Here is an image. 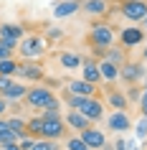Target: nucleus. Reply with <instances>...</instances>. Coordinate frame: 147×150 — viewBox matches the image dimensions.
<instances>
[{"label":"nucleus","instance_id":"nucleus-14","mask_svg":"<svg viewBox=\"0 0 147 150\" xmlns=\"http://www.w3.org/2000/svg\"><path fill=\"white\" fill-rule=\"evenodd\" d=\"M119 41H122V46L124 48H132V46H137V43H142L145 41V33L139 31V28H124L122 33H119Z\"/></svg>","mask_w":147,"mask_h":150},{"label":"nucleus","instance_id":"nucleus-23","mask_svg":"<svg viewBox=\"0 0 147 150\" xmlns=\"http://www.w3.org/2000/svg\"><path fill=\"white\" fill-rule=\"evenodd\" d=\"M58 61H61V66H66V69H81V56H76V54H66V51H63V54L58 56Z\"/></svg>","mask_w":147,"mask_h":150},{"label":"nucleus","instance_id":"nucleus-7","mask_svg":"<svg viewBox=\"0 0 147 150\" xmlns=\"http://www.w3.org/2000/svg\"><path fill=\"white\" fill-rule=\"evenodd\" d=\"M79 137L89 145V150H99V148L107 145V137H104V132H101L99 127H86V130H81Z\"/></svg>","mask_w":147,"mask_h":150},{"label":"nucleus","instance_id":"nucleus-38","mask_svg":"<svg viewBox=\"0 0 147 150\" xmlns=\"http://www.w3.org/2000/svg\"><path fill=\"white\" fill-rule=\"evenodd\" d=\"M145 25H147V18H145Z\"/></svg>","mask_w":147,"mask_h":150},{"label":"nucleus","instance_id":"nucleus-1","mask_svg":"<svg viewBox=\"0 0 147 150\" xmlns=\"http://www.w3.org/2000/svg\"><path fill=\"white\" fill-rule=\"evenodd\" d=\"M69 107H71V110H79L81 115H86L91 122H96V120L104 117V104H101V99H96L94 94H91V97L71 94V97H69Z\"/></svg>","mask_w":147,"mask_h":150},{"label":"nucleus","instance_id":"nucleus-26","mask_svg":"<svg viewBox=\"0 0 147 150\" xmlns=\"http://www.w3.org/2000/svg\"><path fill=\"white\" fill-rule=\"evenodd\" d=\"M66 148L69 150H89V145H86L81 137H69V140H66Z\"/></svg>","mask_w":147,"mask_h":150},{"label":"nucleus","instance_id":"nucleus-25","mask_svg":"<svg viewBox=\"0 0 147 150\" xmlns=\"http://www.w3.org/2000/svg\"><path fill=\"white\" fill-rule=\"evenodd\" d=\"M18 71V61H13V59H3L0 61V74L3 76H13Z\"/></svg>","mask_w":147,"mask_h":150},{"label":"nucleus","instance_id":"nucleus-8","mask_svg":"<svg viewBox=\"0 0 147 150\" xmlns=\"http://www.w3.org/2000/svg\"><path fill=\"white\" fill-rule=\"evenodd\" d=\"M119 76H122L124 81L134 84V81H139L142 76H145V66L137 64V61H124L122 66H119Z\"/></svg>","mask_w":147,"mask_h":150},{"label":"nucleus","instance_id":"nucleus-6","mask_svg":"<svg viewBox=\"0 0 147 150\" xmlns=\"http://www.w3.org/2000/svg\"><path fill=\"white\" fill-rule=\"evenodd\" d=\"M15 74L25 81H41L43 79V66L41 64H33V61H23V64H18Z\"/></svg>","mask_w":147,"mask_h":150},{"label":"nucleus","instance_id":"nucleus-30","mask_svg":"<svg viewBox=\"0 0 147 150\" xmlns=\"http://www.w3.org/2000/svg\"><path fill=\"white\" fill-rule=\"evenodd\" d=\"M41 117H43V120H56V117H61V110H48V107H46Z\"/></svg>","mask_w":147,"mask_h":150},{"label":"nucleus","instance_id":"nucleus-24","mask_svg":"<svg viewBox=\"0 0 147 150\" xmlns=\"http://www.w3.org/2000/svg\"><path fill=\"white\" fill-rule=\"evenodd\" d=\"M104 59H107V61H112V64H117V66H122V64L127 61V59H124V51H122V48H117V46H109Z\"/></svg>","mask_w":147,"mask_h":150},{"label":"nucleus","instance_id":"nucleus-19","mask_svg":"<svg viewBox=\"0 0 147 150\" xmlns=\"http://www.w3.org/2000/svg\"><path fill=\"white\" fill-rule=\"evenodd\" d=\"M28 94V89L23 87V84H18V81H13V84H10L8 87V92H5V99H8V102H18V99H23V97Z\"/></svg>","mask_w":147,"mask_h":150},{"label":"nucleus","instance_id":"nucleus-5","mask_svg":"<svg viewBox=\"0 0 147 150\" xmlns=\"http://www.w3.org/2000/svg\"><path fill=\"white\" fill-rule=\"evenodd\" d=\"M23 38V28L20 25H13V23H3L0 25V41L10 48H18V41Z\"/></svg>","mask_w":147,"mask_h":150},{"label":"nucleus","instance_id":"nucleus-2","mask_svg":"<svg viewBox=\"0 0 147 150\" xmlns=\"http://www.w3.org/2000/svg\"><path fill=\"white\" fill-rule=\"evenodd\" d=\"M89 43H91V48H109L114 43V31H112V25L96 23L91 28V33H89Z\"/></svg>","mask_w":147,"mask_h":150},{"label":"nucleus","instance_id":"nucleus-31","mask_svg":"<svg viewBox=\"0 0 147 150\" xmlns=\"http://www.w3.org/2000/svg\"><path fill=\"white\" fill-rule=\"evenodd\" d=\"M10 84H13V79H10V76H3V74H0V94H5Z\"/></svg>","mask_w":147,"mask_h":150},{"label":"nucleus","instance_id":"nucleus-4","mask_svg":"<svg viewBox=\"0 0 147 150\" xmlns=\"http://www.w3.org/2000/svg\"><path fill=\"white\" fill-rule=\"evenodd\" d=\"M51 99H53V92L48 87H33V89H28V94H25L28 107H36V110H43Z\"/></svg>","mask_w":147,"mask_h":150},{"label":"nucleus","instance_id":"nucleus-33","mask_svg":"<svg viewBox=\"0 0 147 150\" xmlns=\"http://www.w3.org/2000/svg\"><path fill=\"white\" fill-rule=\"evenodd\" d=\"M139 110H142V115L147 117V89L142 92V97H139Z\"/></svg>","mask_w":147,"mask_h":150},{"label":"nucleus","instance_id":"nucleus-16","mask_svg":"<svg viewBox=\"0 0 147 150\" xmlns=\"http://www.w3.org/2000/svg\"><path fill=\"white\" fill-rule=\"evenodd\" d=\"M76 10H81V0H58L56 8H53V16L66 18V16H74Z\"/></svg>","mask_w":147,"mask_h":150},{"label":"nucleus","instance_id":"nucleus-35","mask_svg":"<svg viewBox=\"0 0 147 150\" xmlns=\"http://www.w3.org/2000/svg\"><path fill=\"white\" fill-rule=\"evenodd\" d=\"M117 150H132V145L124 142V140H117Z\"/></svg>","mask_w":147,"mask_h":150},{"label":"nucleus","instance_id":"nucleus-15","mask_svg":"<svg viewBox=\"0 0 147 150\" xmlns=\"http://www.w3.org/2000/svg\"><path fill=\"white\" fill-rule=\"evenodd\" d=\"M66 125L81 132V130H86V127H91V120L86 117V115H81L79 110H69L66 112Z\"/></svg>","mask_w":147,"mask_h":150},{"label":"nucleus","instance_id":"nucleus-40","mask_svg":"<svg viewBox=\"0 0 147 150\" xmlns=\"http://www.w3.org/2000/svg\"><path fill=\"white\" fill-rule=\"evenodd\" d=\"M145 89H147V87H145Z\"/></svg>","mask_w":147,"mask_h":150},{"label":"nucleus","instance_id":"nucleus-28","mask_svg":"<svg viewBox=\"0 0 147 150\" xmlns=\"http://www.w3.org/2000/svg\"><path fill=\"white\" fill-rule=\"evenodd\" d=\"M20 150H33V145H36V140H33V135H28V137H20Z\"/></svg>","mask_w":147,"mask_h":150},{"label":"nucleus","instance_id":"nucleus-21","mask_svg":"<svg viewBox=\"0 0 147 150\" xmlns=\"http://www.w3.org/2000/svg\"><path fill=\"white\" fill-rule=\"evenodd\" d=\"M43 117H31L28 122H25V127H28V135H33V137H43Z\"/></svg>","mask_w":147,"mask_h":150},{"label":"nucleus","instance_id":"nucleus-10","mask_svg":"<svg viewBox=\"0 0 147 150\" xmlns=\"http://www.w3.org/2000/svg\"><path fill=\"white\" fill-rule=\"evenodd\" d=\"M20 54L25 56V59H33V56H41L43 51H46V46H43V38H38V36H28V38L20 43Z\"/></svg>","mask_w":147,"mask_h":150},{"label":"nucleus","instance_id":"nucleus-29","mask_svg":"<svg viewBox=\"0 0 147 150\" xmlns=\"http://www.w3.org/2000/svg\"><path fill=\"white\" fill-rule=\"evenodd\" d=\"M137 137H147V117L142 115V120H139L137 125Z\"/></svg>","mask_w":147,"mask_h":150},{"label":"nucleus","instance_id":"nucleus-12","mask_svg":"<svg viewBox=\"0 0 147 150\" xmlns=\"http://www.w3.org/2000/svg\"><path fill=\"white\" fill-rule=\"evenodd\" d=\"M81 79L91 81V84H99L101 79V71H99V64L91 61V59H86V61H81Z\"/></svg>","mask_w":147,"mask_h":150},{"label":"nucleus","instance_id":"nucleus-36","mask_svg":"<svg viewBox=\"0 0 147 150\" xmlns=\"http://www.w3.org/2000/svg\"><path fill=\"white\" fill-rule=\"evenodd\" d=\"M3 150H20V145H15V142H5Z\"/></svg>","mask_w":147,"mask_h":150},{"label":"nucleus","instance_id":"nucleus-34","mask_svg":"<svg viewBox=\"0 0 147 150\" xmlns=\"http://www.w3.org/2000/svg\"><path fill=\"white\" fill-rule=\"evenodd\" d=\"M8 107H10V102H8L3 94H0V115H5V110H8Z\"/></svg>","mask_w":147,"mask_h":150},{"label":"nucleus","instance_id":"nucleus-22","mask_svg":"<svg viewBox=\"0 0 147 150\" xmlns=\"http://www.w3.org/2000/svg\"><path fill=\"white\" fill-rule=\"evenodd\" d=\"M5 122H8V127L18 135V137H25V135H28V127H25L23 117H10V120H5Z\"/></svg>","mask_w":147,"mask_h":150},{"label":"nucleus","instance_id":"nucleus-18","mask_svg":"<svg viewBox=\"0 0 147 150\" xmlns=\"http://www.w3.org/2000/svg\"><path fill=\"white\" fill-rule=\"evenodd\" d=\"M99 71H101V79L104 81H117L119 79V66L112 64V61H107V59L99 61Z\"/></svg>","mask_w":147,"mask_h":150},{"label":"nucleus","instance_id":"nucleus-17","mask_svg":"<svg viewBox=\"0 0 147 150\" xmlns=\"http://www.w3.org/2000/svg\"><path fill=\"white\" fill-rule=\"evenodd\" d=\"M81 10H86L89 16H107L109 0H81Z\"/></svg>","mask_w":147,"mask_h":150},{"label":"nucleus","instance_id":"nucleus-3","mask_svg":"<svg viewBox=\"0 0 147 150\" xmlns=\"http://www.w3.org/2000/svg\"><path fill=\"white\" fill-rule=\"evenodd\" d=\"M122 16L127 21H145L147 18V0H122Z\"/></svg>","mask_w":147,"mask_h":150},{"label":"nucleus","instance_id":"nucleus-20","mask_svg":"<svg viewBox=\"0 0 147 150\" xmlns=\"http://www.w3.org/2000/svg\"><path fill=\"white\" fill-rule=\"evenodd\" d=\"M107 104L114 107V110H127V94H122V92H109Z\"/></svg>","mask_w":147,"mask_h":150},{"label":"nucleus","instance_id":"nucleus-13","mask_svg":"<svg viewBox=\"0 0 147 150\" xmlns=\"http://www.w3.org/2000/svg\"><path fill=\"white\" fill-rule=\"evenodd\" d=\"M66 89H69L71 94H79V97H91L96 92V84H91V81H86V79H74V81L66 84Z\"/></svg>","mask_w":147,"mask_h":150},{"label":"nucleus","instance_id":"nucleus-37","mask_svg":"<svg viewBox=\"0 0 147 150\" xmlns=\"http://www.w3.org/2000/svg\"><path fill=\"white\" fill-rule=\"evenodd\" d=\"M142 56H145V59H147V48H145V51H142Z\"/></svg>","mask_w":147,"mask_h":150},{"label":"nucleus","instance_id":"nucleus-9","mask_svg":"<svg viewBox=\"0 0 147 150\" xmlns=\"http://www.w3.org/2000/svg\"><path fill=\"white\" fill-rule=\"evenodd\" d=\"M107 127L114 130V132H124L127 127H132V120H129V115H127V110H114L107 117Z\"/></svg>","mask_w":147,"mask_h":150},{"label":"nucleus","instance_id":"nucleus-11","mask_svg":"<svg viewBox=\"0 0 147 150\" xmlns=\"http://www.w3.org/2000/svg\"><path fill=\"white\" fill-rule=\"evenodd\" d=\"M46 125H43V137H48V140H58V137H63V132H66V120L63 117H56V120H43Z\"/></svg>","mask_w":147,"mask_h":150},{"label":"nucleus","instance_id":"nucleus-27","mask_svg":"<svg viewBox=\"0 0 147 150\" xmlns=\"http://www.w3.org/2000/svg\"><path fill=\"white\" fill-rule=\"evenodd\" d=\"M33 150H56V142L48 140V137H38L36 145H33Z\"/></svg>","mask_w":147,"mask_h":150},{"label":"nucleus","instance_id":"nucleus-32","mask_svg":"<svg viewBox=\"0 0 147 150\" xmlns=\"http://www.w3.org/2000/svg\"><path fill=\"white\" fill-rule=\"evenodd\" d=\"M10 54H13V48L5 46V43L0 41V61H3V59H10Z\"/></svg>","mask_w":147,"mask_h":150},{"label":"nucleus","instance_id":"nucleus-39","mask_svg":"<svg viewBox=\"0 0 147 150\" xmlns=\"http://www.w3.org/2000/svg\"><path fill=\"white\" fill-rule=\"evenodd\" d=\"M56 150H58V148H56Z\"/></svg>","mask_w":147,"mask_h":150}]
</instances>
